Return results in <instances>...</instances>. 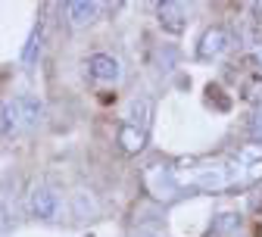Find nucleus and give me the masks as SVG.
<instances>
[{"label": "nucleus", "instance_id": "obj_8", "mask_svg": "<svg viewBox=\"0 0 262 237\" xmlns=\"http://www.w3.org/2000/svg\"><path fill=\"white\" fill-rule=\"evenodd\" d=\"M228 44H231V38H228V31L222 28H209L206 35L200 38V47H196V53H200L203 59H215L228 50Z\"/></svg>", "mask_w": 262, "mask_h": 237}, {"label": "nucleus", "instance_id": "obj_4", "mask_svg": "<svg viewBox=\"0 0 262 237\" xmlns=\"http://www.w3.org/2000/svg\"><path fill=\"white\" fill-rule=\"evenodd\" d=\"M28 206H31V212H35L38 219L56 222V219H59V209H62V203H59V193H56L53 187H44V184H41V187L31 190Z\"/></svg>", "mask_w": 262, "mask_h": 237}, {"label": "nucleus", "instance_id": "obj_3", "mask_svg": "<svg viewBox=\"0 0 262 237\" xmlns=\"http://www.w3.org/2000/svg\"><path fill=\"white\" fill-rule=\"evenodd\" d=\"M147 190L156 200H175V197H181L184 187H181V181H178L172 165H150V172H147Z\"/></svg>", "mask_w": 262, "mask_h": 237}, {"label": "nucleus", "instance_id": "obj_11", "mask_svg": "<svg viewBox=\"0 0 262 237\" xmlns=\"http://www.w3.org/2000/svg\"><path fill=\"white\" fill-rule=\"evenodd\" d=\"M128 125H135V128H144L150 125V100L147 97H138V100H131V110H128Z\"/></svg>", "mask_w": 262, "mask_h": 237}, {"label": "nucleus", "instance_id": "obj_13", "mask_svg": "<svg viewBox=\"0 0 262 237\" xmlns=\"http://www.w3.org/2000/svg\"><path fill=\"white\" fill-rule=\"evenodd\" d=\"M241 222H237V216L234 212H225V216H219V231H234Z\"/></svg>", "mask_w": 262, "mask_h": 237}, {"label": "nucleus", "instance_id": "obj_7", "mask_svg": "<svg viewBox=\"0 0 262 237\" xmlns=\"http://www.w3.org/2000/svg\"><path fill=\"white\" fill-rule=\"evenodd\" d=\"M156 13H159V25L166 28V31H172V35H178V31H184V25H187V10L181 7V4H159L156 7Z\"/></svg>", "mask_w": 262, "mask_h": 237}, {"label": "nucleus", "instance_id": "obj_14", "mask_svg": "<svg viewBox=\"0 0 262 237\" xmlns=\"http://www.w3.org/2000/svg\"><path fill=\"white\" fill-rule=\"evenodd\" d=\"M247 100H262V84H259V78L250 81V88H247Z\"/></svg>", "mask_w": 262, "mask_h": 237}, {"label": "nucleus", "instance_id": "obj_15", "mask_svg": "<svg viewBox=\"0 0 262 237\" xmlns=\"http://www.w3.org/2000/svg\"><path fill=\"white\" fill-rule=\"evenodd\" d=\"M7 228H10V219H7V209H4V206H0V234H4Z\"/></svg>", "mask_w": 262, "mask_h": 237}, {"label": "nucleus", "instance_id": "obj_16", "mask_svg": "<svg viewBox=\"0 0 262 237\" xmlns=\"http://www.w3.org/2000/svg\"><path fill=\"white\" fill-rule=\"evenodd\" d=\"M253 59H256V66H259V69H262V44L253 50Z\"/></svg>", "mask_w": 262, "mask_h": 237}, {"label": "nucleus", "instance_id": "obj_6", "mask_svg": "<svg viewBox=\"0 0 262 237\" xmlns=\"http://www.w3.org/2000/svg\"><path fill=\"white\" fill-rule=\"evenodd\" d=\"M88 72H91L97 81H116V78L122 75V66H119V59L110 56V53H94V56L88 59Z\"/></svg>", "mask_w": 262, "mask_h": 237}, {"label": "nucleus", "instance_id": "obj_9", "mask_svg": "<svg viewBox=\"0 0 262 237\" xmlns=\"http://www.w3.org/2000/svg\"><path fill=\"white\" fill-rule=\"evenodd\" d=\"M97 13H100V4H94V0H72V4H66V16H69V22L75 28L91 25L97 19Z\"/></svg>", "mask_w": 262, "mask_h": 237}, {"label": "nucleus", "instance_id": "obj_10", "mask_svg": "<svg viewBox=\"0 0 262 237\" xmlns=\"http://www.w3.org/2000/svg\"><path fill=\"white\" fill-rule=\"evenodd\" d=\"M119 144H122V150H125V153H141V150H144V144H147V131L125 122V125L119 128Z\"/></svg>", "mask_w": 262, "mask_h": 237}, {"label": "nucleus", "instance_id": "obj_1", "mask_svg": "<svg viewBox=\"0 0 262 237\" xmlns=\"http://www.w3.org/2000/svg\"><path fill=\"white\" fill-rule=\"evenodd\" d=\"M175 175H178L181 187L187 184V187L206 190V193L241 184V172H237L234 159H190V168L181 165V168H175Z\"/></svg>", "mask_w": 262, "mask_h": 237}, {"label": "nucleus", "instance_id": "obj_12", "mask_svg": "<svg viewBox=\"0 0 262 237\" xmlns=\"http://www.w3.org/2000/svg\"><path fill=\"white\" fill-rule=\"evenodd\" d=\"M38 53H41V25L31 28V35H28V41L22 47V66H35Z\"/></svg>", "mask_w": 262, "mask_h": 237}, {"label": "nucleus", "instance_id": "obj_2", "mask_svg": "<svg viewBox=\"0 0 262 237\" xmlns=\"http://www.w3.org/2000/svg\"><path fill=\"white\" fill-rule=\"evenodd\" d=\"M41 116H44L41 100L31 97V94H22V97L10 100V103H4V110H0V134L28 131L41 122Z\"/></svg>", "mask_w": 262, "mask_h": 237}, {"label": "nucleus", "instance_id": "obj_5", "mask_svg": "<svg viewBox=\"0 0 262 237\" xmlns=\"http://www.w3.org/2000/svg\"><path fill=\"white\" fill-rule=\"evenodd\" d=\"M234 165H237V172H241V181L262 178V144H247L234 156Z\"/></svg>", "mask_w": 262, "mask_h": 237}]
</instances>
